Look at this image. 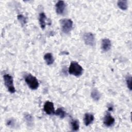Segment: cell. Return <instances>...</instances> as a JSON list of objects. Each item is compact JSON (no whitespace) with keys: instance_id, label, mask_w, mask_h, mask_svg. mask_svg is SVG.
I'll use <instances>...</instances> for the list:
<instances>
[{"instance_id":"6da1fadb","label":"cell","mask_w":132,"mask_h":132,"mask_svg":"<svg viewBox=\"0 0 132 132\" xmlns=\"http://www.w3.org/2000/svg\"><path fill=\"white\" fill-rule=\"evenodd\" d=\"M69 73L76 77L81 76L83 73V69L81 66L76 61H72L68 69Z\"/></svg>"},{"instance_id":"7a4b0ae2","label":"cell","mask_w":132,"mask_h":132,"mask_svg":"<svg viewBox=\"0 0 132 132\" xmlns=\"http://www.w3.org/2000/svg\"><path fill=\"white\" fill-rule=\"evenodd\" d=\"M24 79L26 84L30 89L31 90H36L38 89L39 84L38 79L35 76L30 74H28L25 76Z\"/></svg>"},{"instance_id":"3957f363","label":"cell","mask_w":132,"mask_h":132,"mask_svg":"<svg viewBox=\"0 0 132 132\" xmlns=\"http://www.w3.org/2000/svg\"><path fill=\"white\" fill-rule=\"evenodd\" d=\"M61 30L64 34H69L73 28V21L70 19H62L60 20Z\"/></svg>"},{"instance_id":"277c9868","label":"cell","mask_w":132,"mask_h":132,"mask_svg":"<svg viewBox=\"0 0 132 132\" xmlns=\"http://www.w3.org/2000/svg\"><path fill=\"white\" fill-rule=\"evenodd\" d=\"M5 85L8 91L11 93L15 92V89L13 84V77L8 74H6L3 76Z\"/></svg>"},{"instance_id":"5b68a950","label":"cell","mask_w":132,"mask_h":132,"mask_svg":"<svg viewBox=\"0 0 132 132\" xmlns=\"http://www.w3.org/2000/svg\"><path fill=\"white\" fill-rule=\"evenodd\" d=\"M83 40L85 43L89 46H93L95 44V37L92 32H86L83 35Z\"/></svg>"},{"instance_id":"8992f818","label":"cell","mask_w":132,"mask_h":132,"mask_svg":"<svg viewBox=\"0 0 132 132\" xmlns=\"http://www.w3.org/2000/svg\"><path fill=\"white\" fill-rule=\"evenodd\" d=\"M43 110L44 112L48 115L55 114V110L54 103L50 101H46L43 105Z\"/></svg>"},{"instance_id":"52a82bcc","label":"cell","mask_w":132,"mask_h":132,"mask_svg":"<svg viewBox=\"0 0 132 132\" xmlns=\"http://www.w3.org/2000/svg\"><path fill=\"white\" fill-rule=\"evenodd\" d=\"M114 118L111 115L109 112H107L103 119L104 124L106 127H111L114 124Z\"/></svg>"},{"instance_id":"ba28073f","label":"cell","mask_w":132,"mask_h":132,"mask_svg":"<svg viewBox=\"0 0 132 132\" xmlns=\"http://www.w3.org/2000/svg\"><path fill=\"white\" fill-rule=\"evenodd\" d=\"M56 12L58 14L62 15L64 13L65 9V4L63 1H58L55 5Z\"/></svg>"},{"instance_id":"9c48e42d","label":"cell","mask_w":132,"mask_h":132,"mask_svg":"<svg viewBox=\"0 0 132 132\" xmlns=\"http://www.w3.org/2000/svg\"><path fill=\"white\" fill-rule=\"evenodd\" d=\"M111 46V41L109 39H104L102 41L101 48L104 52H108L109 51Z\"/></svg>"},{"instance_id":"30bf717a","label":"cell","mask_w":132,"mask_h":132,"mask_svg":"<svg viewBox=\"0 0 132 132\" xmlns=\"http://www.w3.org/2000/svg\"><path fill=\"white\" fill-rule=\"evenodd\" d=\"M94 117L93 114L90 113H86L84 115V122L86 126H89L94 121Z\"/></svg>"},{"instance_id":"8fae6325","label":"cell","mask_w":132,"mask_h":132,"mask_svg":"<svg viewBox=\"0 0 132 132\" xmlns=\"http://www.w3.org/2000/svg\"><path fill=\"white\" fill-rule=\"evenodd\" d=\"M46 16L44 12H41L39 15V22L41 28L44 29L46 26Z\"/></svg>"},{"instance_id":"7c38bea8","label":"cell","mask_w":132,"mask_h":132,"mask_svg":"<svg viewBox=\"0 0 132 132\" xmlns=\"http://www.w3.org/2000/svg\"><path fill=\"white\" fill-rule=\"evenodd\" d=\"M44 59L47 65H51L54 63V59L51 53H47L44 55Z\"/></svg>"},{"instance_id":"4fadbf2b","label":"cell","mask_w":132,"mask_h":132,"mask_svg":"<svg viewBox=\"0 0 132 132\" xmlns=\"http://www.w3.org/2000/svg\"><path fill=\"white\" fill-rule=\"evenodd\" d=\"M101 96V95L97 89L94 88L92 90L91 92V96L94 101H98L100 99Z\"/></svg>"},{"instance_id":"5bb4252c","label":"cell","mask_w":132,"mask_h":132,"mask_svg":"<svg viewBox=\"0 0 132 132\" xmlns=\"http://www.w3.org/2000/svg\"><path fill=\"white\" fill-rule=\"evenodd\" d=\"M24 119L25 121L27 124V125L31 127L34 124V118L29 113H26L24 115Z\"/></svg>"},{"instance_id":"9a60e30c","label":"cell","mask_w":132,"mask_h":132,"mask_svg":"<svg viewBox=\"0 0 132 132\" xmlns=\"http://www.w3.org/2000/svg\"><path fill=\"white\" fill-rule=\"evenodd\" d=\"M71 127L73 131H78L79 128V124L77 120H72L71 121Z\"/></svg>"},{"instance_id":"2e32d148","label":"cell","mask_w":132,"mask_h":132,"mask_svg":"<svg viewBox=\"0 0 132 132\" xmlns=\"http://www.w3.org/2000/svg\"><path fill=\"white\" fill-rule=\"evenodd\" d=\"M117 5L118 7L122 10H126L128 7L127 1H118L117 2Z\"/></svg>"},{"instance_id":"e0dca14e","label":"cell","mask_w":132,"mask_h":132,"mask_svg":"<svg viewBox=\"0 0 132 132\" xmlns=\"http://www.w3.org/2000/svg\"><path fill=\"white\" fill-rule=\"evenodd\" d=\"M55 114L57 116H58L61 119H63L65 117L67 114L65 111L62 108H58L55 111Z\"/></svg>"},{"instance_id":"ac0fdd59","label":"cell","mask_w":132,"mask_h":132,"mask_svg":"<svg viewBox=\"0 0 132 132\" xmlns=\"http://www.w3.org/2000/svg\"><path fill=\"white\" fill-rule=\"evenodd\" d=\"M126 84L127 85V88L129 89V90H131L132 87H131V76L130 75H128L126 76L125 78Z\"/></svg>"},{"instance_id":"d6986e66","label":"cell","mask_w":132,"mask_h":132,"mask_svg":"<svg viewBox=\"0 0 132 132\" xmlns=\"http://www.w3.org/2000/svg\"><path fill=\"white\" fill-rule=\"evenodd\" d=\"M6 125L10 128L14 127L15 125V121L13 118H9L6 121Z\"/></svg>"},{"instance_id":"ffe728a7","label":"cell","mask_w":132,"mask_h":132,"mask_svg":"<svg viewBox=\"0 0 132 132\" xmlns=\"http://www.w3.org/2000/svg\"><path fill=\"white\" fill-rule=\"evenodd\" d=\"M17 18L19 21L22 24V25H24L25 24H26L27 22V19L25 17L24 15H23L22 14H19L17 16Z\"/></svg>"},{"instance_id":"44dd1931","label":"cell","mask_w":132,"mask_h":132,"mask_svg":"<svg viewBox=\"0 0 132 132\" xmlns=\"http://www.w3.org/2000/svg\"><path fill=\"white\" fill-rule=\"evenodd\" d=\"M108 110L109 111H112L113 110V106H110L108 107Z\"/></svg>"}]
</instances>
